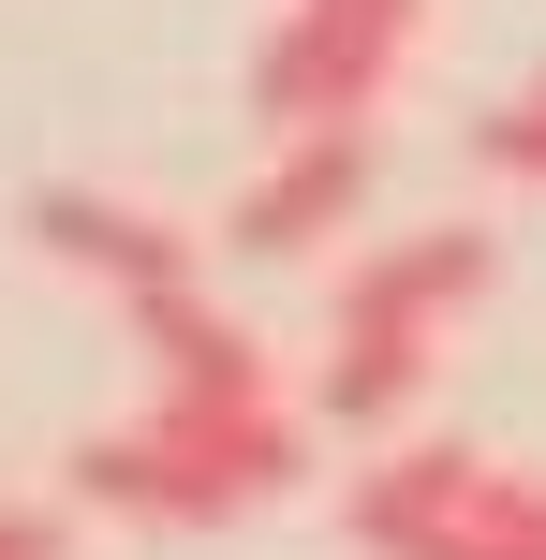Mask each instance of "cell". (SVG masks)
I'll return each mask as SVG.
<instances>
[{
  "mask_svg": "<svg viewBox=\"0 0 546 560\" xmlns=\"http://www.w3.org/2000/svg\"><path fill=\"white\" fill-rule=\"evenodd\" d=\"M295 472H311V413L295 398H163L148 384L133 428L74 443V502L133 516V532H222V516L281 502Z\"/></svg>",
  "mask_w": 546,
  "mask_h": 560,
  "instance_id": "obj_1",
  "label": "cell"
},
{
  "mask_svg": "<svg viewBox=\"0 0 546 560\" xmlns=\"http://www.w3.org/2000/svg\"><path fill=\"white\" fill-rule=\"evenodd\" d=\"M30 252L104 280V295H163V280H193L222 236H177L163 207H118V192H30Z\"/></svg>",
  "mask_w": 546,
  "mask_h": 560,
  "instance_id": "obj_6",
  "label": "cell"
},
{
  "mask_svg": "<svg viewBox=\"0 0 546 560\" xmlns=\"http://www.w3.org/2000/svg\"><path fill=\"white\" fill-rule=\"evenodd\" d=\"M473 163H488V177H518V192H546V74L518 89V104H488V118H473Z\"/></svg>",
  "mask_w": 546,
  "mask_h": 560,
  "instance_id": "obj_8",
  "label": "cell"
},
{
  "mask_svg": "<svg viewBox=\"0 0 546 560\" xmlns=\"http://www.w3.org/2000/svg\"><path fill=\"white\" fill-rule=\"evenodd\" d=\"M502 280V236L488 222H414V236H384L370 266L340 280V325H325V413L340 428H399L414 398H429V369H443V325H458L473 295Z\"/></svg>",
  "mask_w": 546,
  "mask_h": 560,
  "instance_id": "obj_2",
  "label": "cell"
},
{
  "mask_svg": "<svg viewBox=\"0 0 546 560\" xmlns=\"http://www.w3.org/2000/svg\"><path fill=\"white\" fill-rule=\"evenodd\" d=\"M429 45V0H281L252 45V133H325V118H384V89Z\"/></svg>",
  "mask_w": 546,
  "mask_h": 560,
  "instance_id": "obj_4",
  "label": "cell"
},
{
  "mask_svg": "<svg viewBox=\"0 0 546 560\" xmlns=\"http://www.w3.org/2000/svg\"><path fill=\"white\" fill-rule=\"evenodd\" d=\"M118 310H133V354H148L163 398H281L266 354H252V325L207 310V280H163V295H118Z\"/></svg>",
  "mask_w": 546,
  "mask_h": 560,
  "instance_id": "obj_7",
  "label": "cell"
},
{
  "mask_svg": "<svg viewBox=\"0 0 546 560\" xmlns=\"http://www.w3.org/2000/svg\"><path fill=\"white\" fill-rule=\"evenodd\" d=\"M340 532L370 560H546V472L473 443H399L340 487Z\"/></svg>",
  "mask_w": 546,
  "mask_h": 560,
  "instance_id": "obj_3",
  "label": "cell"
},
{
  "mask_svg": "<svg viewBox=\"0 0 546 560\" xmlns=\"http://www.w3.org/2000/svg\"><path fill=\"white\" fill-rule=\"evenodd\" d=\"M370 177H384V133H370V118L266 133V163L236 177V207H222V252H252V266H311L325 236L370 207Z\"/></svg>",
  "mask_w": 546,
  "mask_h": 560,
  "instance_id": "obj_5",
  "label": "cell"
}]
</instances>
